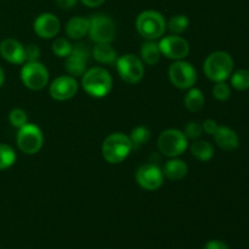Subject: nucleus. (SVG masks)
<instances>
[{
	"label": "nucleus",
	"instance_id": "8",
	"mask_svg": "<svg viewBox=\"0 0 249 249\" xmlns=\"http://www.w3.org/2000/svg\"><path fill=\"white\" fill-rule=\"evenodd\" d=\"M17 146L26 155H36L40 151L44 143V136L40 129L34 124L27 123L18 129L16 136Z\"/></svg>",
	"mask_w": 249,
	"mask_h": 249
},
{
	"label": "nucleus",
	"instance_id": "36",
	"mask_svg": "<svg viewBox=\"0 0 249 249\" xmlns=\"http://www.w3.org/2000/svg\"><path fill=\"white\" fill-rule=\"evenodd\" d=\"M80 1L88 7H99L101 6L106 0H80Z\"/></svg>",
	"mask_w": 249,
	"mask_h": 249
},
{
	"label": "nucleus",
	"instance_id": "20",
	"mask_svg": "<svg viewBox=\"0 0 249 249\" xmlns=\"http://www.w3.org/2000/svg\"><path fill=\"white\" fill-rule=\"evenodd\" d=\"M92 57L100 63L113 65L117 61V53L111 43H99L92 49Z\"/></svg>",
	"mask_w": 249,
	"mask_h": 249
},
{
	"label": "nucleus",
	"instance_id": "29",
	"mask_svg": "<svg viewBox=\"0 0 249 249\" xmlns=\"http://www.w3.org/2000/svg\"><path fill=\"white\" fill-rule=\"evenodd\" d=\"M9 121L12 126L19 129L28 123V117H27V113L23 111V109L15 108L10 112Z\"/></svg>",
	"mask_w": 249,
	"mask_h": 249
},
{
	"label": "nucleus",
	"instance_id": "35",
	"mask_svg": "<svg viewBox=\"0 0 249 249\" xmlns=\"http://www.w3.org/2000/svg\"><path fill=\"white\" fill-rule=\"evenodd\" d=\"M78 0H56V5L61 10H71L77 5Z\"/></svg>",
	"mask_w": 249,
	"mask_h": 249
},
{
	"label": "nucleus",
	"instance_id": "9",
	"mask_svg": "<svg viewBox=\"0 0 249 249\" xmlns=\"http://www.w3.org/2000/svg\"><path fill=\"white\" fill-rule=\"evenodd\" d=\"M89 27V36L92 41L99 43H111L116 36V23L109 16L97 14L91 16Z\"/></svg>",
	"mask_w": 249,
	"mask_h": 249
},
{
	"label": "nucleus",
	"instance_id": "11",
	"mask_svg": "<svg viewBox=\"0 0 249 249\" xmlns=\"http://www.w3.org/2000/svg\"><path fill=\"white\" fill-rule=\"evenodd\" d=\"M91 56L89 46L85 43H77L73 45L72 51L66 57L65 68L72 77H82L88 67V62Z\"/></svg>",
	"mask_w": 249,
	"mask_h": 249
},
{
	"label": "nucleus",
	"instance_id": "15",
	"mask_svg": "<svg viewBox=\"0 0 249 249\" xmlns=\"http://www.w3.org/2000/svg\"><path fill=\"white\" fill-rule=\"evenodd\" d=\"M60 19L50 12L39 15L33 24L36 34L43 39H51L56 36V34L60 32Z\"/></svg>",
	"mask_w": 249,
	"mask_h": 249
},
{
	"label": "nucleus",
	"instance_id": "37",
	"mask_svg": "<svg viewBox=\"0 0 249 249\" xmlns=\"http://www.w3.org/2000/svg\"><path fill=\"white\" fill-rule=\"evenodd\" d=\"M4 82H5V72L1 68V66H0V87L4 84Z\"/></svg>",
	"mask_w": 249,
	"mask_h": 249
},
{
	"label": "nucleus",
	"instance_id": "34",
	"mask_svg": "<svg viewBox=\"0 0 249 249\" xmlns=\"http://www.w3.org/2000/svg\"><path fill=\"white\" fill-rule=\"evenodd\" d=\"M203 249H229V246L220 240H212L206 243Z\"/></svg>",
	"mask_w": 249,
	"mask_h": 249
},
{
	"label": "nucleus",
	"instance_id": "18",
	"mask_svg": "<svg viewBox=\"0 0 249 249\" xmlns=\"http://www.w3.org/2000/svg\"><path fill=\"white\" fill-rule=\"evenodd\" d=\"M163 175L168 178L169 180L173 181H179V180L184 179L189 173V167L184 160H179L178 157L170 158L169 160L164 163L163 165Z\"/></svg>",
	"mask_w": 249,
	"mask_h": 249
},
{
	"label": "nucleus",
	"instance_id": "27",
	"mask_svg": "<svg viewBox=\"0 0 249 249\" xmlns=\"http://www.w3.org/2000/svg\"><path fill=\"white\" fill-rule=\"evenodd\" d=\"M231 75V85L236 90L245 91L249 89V70H238Z\"/></svg>",
	"mask_w": 249,
	"mask_h": 249
},
{
	"label": "nucleus",
	"instance_id": "33",
	"mask_svg": "<svg viewBox=\"0 0 249 249\" xmlns=\"http://www.w3.org/2000/svg\"><path fill=\"white\" fill-rule=\"evenodd\" d=\"M219 125L214 119H206V121L202 123V129H203L204 133H207L208 135H214L215 131L218 130Z\"/></svg>",
	"mask_w": 249,
	"mask_h": 249
},
{
	"label": "nucleus",
	"instance_id": "25",
	"mask_svg": "<svg viewBox=\"0 0 249 249\" xmlns=\"http://www.w3.org/2000/svg\"><path fill=\"white\" fill-rule=\"evenodd\" d=\"M189 24L190 21L185 15H175V16L170 17L169 21L167 22V29L170 33L179 36L186 31Z\"/></svg>",
	"mask_w": 249,
	"mask_h": 249
},
{
	"label": "nucleus",
	"instance_id": "10",
	"mask_svg": "<svg viewBox=\"0 0 249 249\" xmlns=\"http://www.w3.org/2000/svg\"><path fill=\"white\" fill-rule=\"evenodd\" d=\"M21 79L26 88L31 90H41L48 85L49 71L39 61L24 62L21 70Z\"/></svg>",
	"mask_w": 249,
	"mask_h": 249
},
{
	"label": "nucleus",
	"instance_id": "16",
	"mask_svg": "<svg viewBox=\"0 0 249 249\" xmlns=\"http://www.w3.org/2000/svg\"><path fill=\"white\" fill-rule=\"evenodd\" d=\"M0 55L5 61L14 65H22L26 62L24 46L16 39L7 38L0 43Z\"/></svg>",
	"mask_w": 249,
	"mask_h": 249
},
{
	"label": "nucleus",
	"instance_id": "5",
	"mask_svg": "<svg viewBox=\"0 0 249 249\" xmlns=\"http://www.w3.org/2000/svg\"><path fill=\"white\" fill-rule=\"evenodd\" d=\"M157 146L163 156L169 158L179 157L189 147V139L179 129H167L158 136Z\"/></svg>",
	"mask_w": 249,
	"mask_h": 249
},
{
	"label": "nucleus",
	"instance_id": "22",
	"mask_svg": "<svg viewBox=\"0 0 249 249\" xmlns=\"http://www.w3.org/2000/svg\"><path fill=\"white\" fill-rule=\"evenodd\" d=\"M192 156L201 162H208L214 156V147L211 142L206 140H196L191 145Z\"/></svg>",
	"mask_w": 249,
	"mask_h": 249
},
{
	"label": "nucleus",
	"instance_id": "32",
	"mask_svg": "<svg viewBox=\"0 0 249 249\" xmlns=\"http://www.w3.org/2000/svg\"><path fill=\"white\" fill-rule=\"evenodd\" d=\"M24 53H26V62H36L40 57V49L36 44H31L24 48Z\"/></svg>",
	"mask_w": 249,
	"mask_h": 249
},
{
	"label": "nucleus",
	"instance_id": "12",
	"mask_svg": "<svg viewBox=\"0 0 249 249\" xmlns=\"http://www.w3.org/2000/svg\"><path fill=\"white\" fill-rule=\"evenodd\" d=\"M135 179L139 186L147 191H155L162 187L164 175L162 169L155 163H146L140 165L135 173Z\"/></svg>",
	"mask_w": 249,
	"mask_h": 249
},
{
	"label": "nucleus",
	"instance_id": "31",
	"mask_svg": "<svg viewBox=\"0 0 249 249\" xmlns=\"http://www.w3.org/2000/svg\"><path fill=\"white\" fill-rule=\"evenodd\" d=\"M202 133H203L202 124H199L198 122H190L185 126L184 134L186 135L187 139H191V140H198L201 138Z\"/></svg>",
	"mask_w": 249,
	"mask_h": 249
},
{
	"label": "nucleus",
	"instance_id": "17",
	"mask_svg": "<svg viewBox=\"0 0 249 249\" xmlns=\"http://www.w3.org/2000/svg\"><path fill=\"white\" fill-rule=\"evenodd\" d=\"M213 136L216 145L224 151H235L240 146V138L237 133L229 126L219 125L218 130Z\"/></svg>",
	"mask_w": 249,
	"mask_h": 249
},
{
	"label": "nucleus",
	"instance_id": "21",
	"mask_svg": "<svg viewBox=\"0 0 249 249\" xmlns=\"http://www.w3.org/2000/svg\"><path fill=\"white\" fill-rule=\"evenodd\" d=\"M160 56L162 53H160V46L157 43H155V40H147L141 45L140 58L146 65H156L160 61Z\"/></svg>",
	"mask_w": 249,
	"mask_h": 249
},
{
	"label": "nucleus",
	"instance_id": "14",
	"mask_svg": "<svg viewBox=\"0 0 249 249\" xmlns=\"http://www.w3.org/2000/svg\"><path fill=\"white\" fill-rule=\"evenodd\" d=\"M51 97L57 101H66L75 96L78 92V82L72 75H60L49 88Z\"/></svg>",
	"mask_w": 249,
	"mask_h": 249
},
{
	"label": "nucleus",
	"instance_id": "4",
	"mask_svg": "<svg viewBox=\"0 0 249 249\" xmlns=\"http://www.w3.org/2000/svg\"><path fill=\"white\" fill-rule=\"evenodd\" d=\"M136 29L146 40H156L164 34L167 29V21L160 12L146 10L136 18Z\"/></svg>",
	"mask_w": 249,
	"mask_h": 249
},
{
	"label": "nucleus",
	"instance_id": "28",
	"mask_svg": "<svg viewBox=\"0 0 249 249\" xmlns=\"http://www.w3.org/2000/svg\"><path fill=\"white\" fill-rule=\"evenodd\" d=\"M73 45L66 38H57L53 43V51L58 57H67L72 51Z\"/></svg>",
	"mask_w": 249,
	"mask_h": 249
},
{
	"label": "nucleus",
	"instance_id": "19",
	"mask_svg": "<svg viewBox=\"0 0 249 249\" xmlns=\"http://www.w3.org/2000/svg\"><path fill=\"white\" fill-rule=\"evenodd\" d=\"M90 21L85 17H72L66 24V34L73 40H80L89 33Z\"/></svg>",
	"mask_w": 249,
	"mask_h": 249
},
{
	"label": "nucleus",
	"instance_id": "23",
	"mask_svg": "<svg viewBox=\"0 0 249 249\" xmlns=\"http://www.w3.org/2000/svg\"><path fill=\"white\" fill-rule=\"evenodd\" d=\"M204 94L199 89L196 88H191L189 89L187 94L184 97L185 107L189 109L190 112H199L204 107Z\"/></svg>",
	"mask_w": 249,
	"mask_h": 249
},
{
	"label": "nucleus",
	"instance_id": "1",
	"mask_svg": "<svg viewBox=\"0 0 249 249\" xmlns=\"http://www.w3.org/2000/svg\"><path fill=\"white\" fill-rule=\"evenodd\" d=\"M113 80L107 70L102 67H92L85 71L82 75V87L90 96L101 99L111 92Z\"/></svg>",
	"mask_w": 249,
	"mask_h": 249
},
{
	"label": "nucleus",
	"instance_id": "2",
	"mask_svg": "<svg viewBox=\"0 0 249 249\" xmlns=\"http://www.w3.org/2000/svg\"><path fill=\"white\" fill-rule=\"evenodd\" d=\"M131 151H133V143L130 138L123 133H113L108 135L102 142L101 147L102 156L109 164L122 163L130 155Z\"/></svg>",
	"mask_w": 249,
	"mask_h": 249
},
{
	"label": "nucleus",
	"instance_id": "13",
	"mask_svg": "<svg viewBox=\"0 0 249 249\" xmlns=\"http://www.w3.org/2000/svg\"><path fill=\"white\" fill-rule=\"evenodd\" d=\"M160 53L170 60H184L190 53V45L185 38L180 36H164L158 43Z\"/></svg>",
	"mask_w": 249,
	"mask_h": 249
},
{
	"label": "nucleus",
	"instance_id": "6",
	"mask_svg": "<svg viewBox=\"0 0 249 249\" xmlns=\"http://www.w3.org/2000/svg\"><path fill=\"white\" fill-rule=\"evenodd\" d=\"M117 71L122 79L128 84H136L141 82L145 74V66L142 60L134 53H125L117 58Z\"/></svg>",
	"mask_w": 249,
	"mask_h": 249
},
{
	"label": "nucleus",
	"instance_id": "24",
	"mask_svg": "<svg viewBox=\"0 0 249 249\" xmlns=\"http://www.w3.org/2000/svg\"><path fill=\"white\" fill-rule=\"evenodd\" d=\"M129 138H130L131 143H133V148H140L141 146L146 145L150 141L151 131L143 125L136 126L135 129L131 130Z\"/></svg>",
	"mask_w": 249,
	"mask_h": 249
},
{
	"label": "nucleus",
	"instance_id": "3",
	"mask_svg": "<svg viewBox=\"0 0 249 249\" xmlns=\"http://www.w3.org/2000/svg\"><path fill=\"white\" fill-rule=\"evenodd\" d=\"M206 77L214 83L225 82L233 71V60L225 51H214L204 61Z\"/></svg>",
	"mask_w": 249,
	"mask_h": 249
},
{
	"label": "nucleus",
	"instance_id": "30",
	"mask_svg": "<svg viewBox=\"0 0 249 249\" xmlns=\"http://www.w3.org/2000/svg\"><path fill=\"white\" fill-rule=\"evenodd\" d=\"M213 96L219 101H226L231 96V89L225 82L215 83L213 87Z\"/></svg>",
	"mask_w": 249,
	"mask_h": 249
},
{
	"label": "nucleus",
	"instance_id": "26",
	"mask_svg": "<svg viewBox=\"0 0 249 249\" xmlns=\"http://www.w3.org/2000/svg\"><path fill=\"white\" fill-rule=\"evenodd\" d=\"M16 162V152L11 146L0 143V170L12 167Z\"/></svg>",
	"mask_w": 249,
	"mask_h": 249
},
{
	"label": "nucleus",
	"instance_id": "7",
	"mask_svg": "<svg viewBox=\"0 0 249 249\" xmlns=\"http://www.w3.org/2000/svg\"><path fill=\"white\" fill-rule=\"evenodd\" d=\"M168 77L175 88L189 90L196 84L197 72L194 65L184 60H178L170 65L168 70Z\"/></svg>",
	"mask_w": 249,
	"mask_h": 249
}]
</instances>
